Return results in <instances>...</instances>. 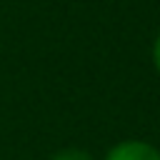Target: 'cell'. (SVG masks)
<instances>
[{
  "label": "cell",
  "instance_id": "cell-1",
  "mask_svg": "<svg viewBox=\"0 0 160 160\" xmlns=\"http://www.w3.org/2000/svg\"><path fill=\"white\" fill-rule=\"evenodd\" d=\"M105 160H160V150L145 140H122L108 150Z\"/></svg>",
  "mask_w": 160,
  "mask_h": 160
},
{
  "label": "cell",
  "instance_id": "cell-2",
  "mask_svg": "<svg viewBox=\"0 0 160 160\" xmlns=\"http://www.w3.org/2000/svg\"><path fill=\"white\" fill-rule=\"evenodd\" d=\"M50 160H95L90 152H85V150H80V148H62V150H58Z\"/></svg>",
  "mask_w": 160,
  "mask_h": 160
},
{
  "label": "cell",
  "instance_id": "cell-3",
  "mask_svg": "<svg viewBox=\"0 0 160 160\" xmlns=\"http://www.w3.org/2000/svg\"><path fill=\"white\" fill-rule=\"evenodd\" d=\"M152 65L160 72V32L155 35V42H152Z\"/></svg>",
  "mask_w": 160,
  "mask_h": 160
}]
</instances>
